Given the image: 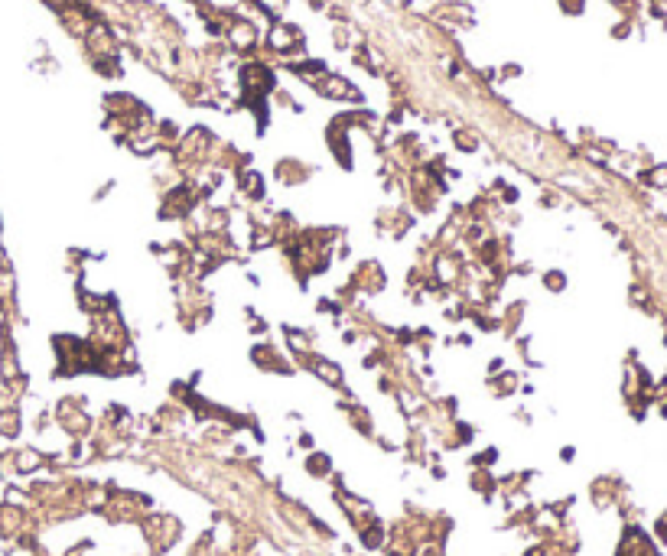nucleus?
<instances>
[{"label":"nucleus","mask_w":667,"mask_h":556,"mask_svg":"<svg viewBox=\"0 0 667 556\" xmlns=\"http://www.w3.org/2000/svg\"><path fill=\"white\" fill-rule=\"evenodd\" d=\"M313 88H316L319 95L333 98V101H355L359 98V88L351 85V82H345L342 75H319L316 82H313Z\"/></svg>","instance_id":"5"},{"label":"nucleus","mask_w":667,"mask_h":556,"mask_svg":"<svg viewBox=\"0 0 667 556\" xmlns=\"http://www.w3.org/2000/svg\"><path fill=\"white\" fill-rule=\"evenodd\" d=\"M231 183H235V195L245 202L247 209H255V205H264V202H267V179H264V173H257L255 166H245L241 173H235L231 176Z\"/></svg>","instance_id":"2"},{"label":"nucleus","mask_w":667,"mask_h":556,"mask_svg":"<svg viewBox=\"0 0 667 556\" xmlns=\"http://www.w3.org/2000/svg\"><path fill=\"white\" fill-rule=\"evenodd\" d=\"M273 179H277L283 189H299V186H307L309 179H313V166L297 157H283L273 163Z\"/></svg>","instance_id":"4"},{"label":"nucleus","mask_w":667,"mask_h":556,"mask_svg":"<svg viewBox=\"0 0 667 556\" xmlns=\"http://www.w3.org/2000/svg\"><path fill=\"white\" fill-rule=\"evenodd\" d=\"M541 283H544V287L550 290V293H560V290L567 287V277H563L560 270H547L544 277H541Z\"/></svg>","instance_id":"8"},{"label":"nucleus","mask_w":667,"mask_h":556,"mask_svg":"<svg viewBox=\"0 0 667 556\" xmlns=\"http://www.w3.org/2000/svg\"><path fill=\"white\" fill-rule=\"evenodd\" d=\"M351 296H377L387 290V270L377 261H365L359 267H351L349 283H345Z\"/></svg>","instance_id":"1"},{"label":"nucleus","mask_w":667,"mask_h":556,"mask_svg":"<svg viewBox=\"0 0 667 556\" xmlns=\"http://www.w3.org/2000/svg\"><path fill=\"white\" fill-rule=\"evenodd\" d=\"M377 235H385L387 241H404L413 228V212L407 205H394V209H381L375 218Z\"/></svg>","instance_id":"3"},{"label":"nucleus","mask_w":667,"mask_h":556,"mask_svg":"<svg viewBox=\"0 0 667 556\" xmlns=\"http://www.w3.org/2000/svg\"><path fill=\"white\" fill-rule=\"evenodd\" d=\"M299 43H303V36H299L297 27H287V23H273L271 46L277 49V53H293V49H299Z\"/></svg>","instance_id":"6"},{"label":"nucleus","mask_w":667,"mask_h":556,"mask_svg":"<svg viewBox=\"0 0 667 556\" xmlns=\"http://www.w3.org/2000/svg\"><path fill=\"white\" fill-rule=\"evenodd\" d=\"M453 147H456L459 153H479V150H482V137L475 131H469V127H459V131L453 134Z\"/></svg>","instance_id":"7"}]
</instances>
